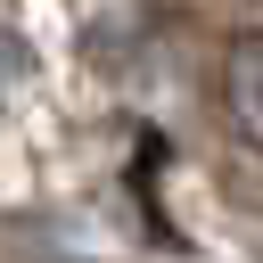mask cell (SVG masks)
Masks as SVG:
<instances>
[{
	"mask_svg": "<svg viewBox=\"0 0 263 263\" xmlns=\"http://www.w3.org/2000/svg\"><path fill=\"white\" fill-rule=\"evenodd\" d=\"M222 115H230V132L263 156V25L238 33L230 58H222Z\"/></svg>",
	"mask_w": 263,
	"mask_h": 263,
	"instance_id": "cell-1",
	"label": "cell"
}]
</instances>
